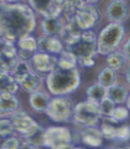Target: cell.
<instances>
[{
	"instance_id": "obj_5",
	"label": "cell",
	"mask_w": 130,
	"mask_h": 149,
	"mask_svg": "<svg viewBox=\"0 0 130 149\" xmlns=\"http://www.w3.org/2000/svg\"><path fill=\"white\" fill-rule=\"evenodd\" d=\"M73 102L67 97H57L51 100L45 112L52 121L57 123L66 122L74 112Z\"/></svg>"
},
{
	"instance_id": "obj_7",
	"label": "cell",
	"mask_w": 130,
	"mask_h": 149,
	"mask_svg": "<svg viewBox=\"0 0 130 149\" xmlns=\"http://www.w3.org/2000/svg\"><path fill=\"white\" fill-rule=\"evenodd\" d=\"M72 142L71 132L65 127H51L44 131V146L50 148H67Z\"/></svg>"
},
{
	"instance_id": "obj_9",
	"label": "cell",
	"mask_w": 130,
	"mask_h": 149,
	"mask_svg": "<svg viewBox=\"0 0 130 149\" xmlns=\"http://www.w3.org/2000/svg\"><path fill=\"white\" fill-rule=\"evenodd\" d=\"M18 62L17 49L12 42L6 41L5 48L0 54V72H8L10 71H13Z\"/></svg>"
},
{
	"instance_id": "obj_18",
	"label": "cell",
	"mask_w": 130,
	"mask_h": 149,
	"mask_svg": "<svg viewBox=\"0 0 130 149\" xmlns=\"http://www.w3.org/2000/svg\"><path fill=\"white\" fill-rule=\"evenodd\" d=\"M63 27V24L58 17H46L42 23L43 31L47 36L59 35Z\"/></svg>"
},
{
	"instance_id": "obj_26",
	"label": "cell",
	"mask_w": 130,
	"mask_h": 149,
	"mask_svg": "<svg viewBox=\"0 0 130 149\" xmlns=\"http://www.w3.org/2000/svg\"><path fill=\"white\" fill-rule=\"evenodd\" d=\"M115 81H116L115 70L110 67L104 69L98 76V83L103 86H105V88H109L110 86L114 85Z\"/></svg>"
},
{
	"instance_id": "obj_4",
	"label": "cell",
	"mask_w": 130,
	"mask_h": 149,
	"mask_svg": "<svg viewBox=\"0 0 130 149\" xmlns=\"http://www.w3.org/2000/svg\"><path fill=\"white\" fill-rule=\"evenodd\" d=\"M124 27L119 23H111L100 33L96 40V51L102 55H108L114 51L124 36Z\"/></svg>"
},
{
	"instance_id": "obj_13",
	"label": "cell",
	"mask_w": 130,
	"mask_h": 149,
	"mask_svg": "<svg viewBox=\"0 0 130 149\" xmlns=\"http://www.w3.org/2000/svg\"><path fill=\"white\" fill-rule=\"evenodd\" d=\"M12 123L14 130L21 133L22 135L26 134L37 124L33 120V118L24 110H19L14 112V114L13 115Z\"/></svg>"
},
{
	"instance_id": "obj_22",
	"label": "cell",
	"mask_w": 130,
	"mask_h": 149,
	"mask_svg": "<svg viewBox=\"0 0 130 149\" xmlns=\"http://www.w3.org/2000/svg\"><path fill=\"white\" fill-rule=\"evenodd\" d=\"M19 85L13 77H11L6 72H0V93H12L18 91Z\"/></svg>"
},
{
	"instance_id": "obj_12",
	"label": "cell",
	"mask_w": 130,
	"mask_h": 149,
	"mask_svg": "<svg viewBox=\"0 0 130 149\" xmlns=\"http://www.w3.org/2000/svg\"><path fill=\"white\" fill-rule=\"evenodd\" d=\"M17 55L22 61L31 60L37 49V43L35 38L26 36L18 41Z\"/></svg>"
},
{
	"instance_id": "obj_35",
	"label": "cell",
	"mask_w": 130,
	"mask_h": 149,
	"mask_svg": "<svg viewBox=\"0 0 130 149\" xmlns=\"http://www.w3.org/2000/svg\"><path fill=\"white\" fill-rule=\"evenodd\" d=\"M20 146V144L17 139L8 138V139H5L2 148L3 149H16V148H19Z\"/></svg>"
},
{
	"instance_id": "obj_8",
	"label": "cell",
	"mask_w": 130,
	"mask_h": 149,
	"mask_svg": "<svg viewBox=\"0 0 130 149\" xmlns=\"http://www.w3.org/2000/svg\"><path fill=\"white\" fill-rule=\"evenodd\" d=\"M74 18L77 25L84 30L92 27L100 18V13L95 6L88 3L83 4L75 13Z\"/></svg>"
},
{
	"instance_id": "obj_11",
	"label": "cell",
	"mask_w": 130,
	"mask_h": 149,
	"mask_svg": "<svg viewBox=\"0 0 130 149\" xmlns=\"http://www.w3.org/2000/svg\"><path fill=\"white\" fill-rule=\"evenodd\" d=\"M30 6L37 13L46 17H58L61 10L55 0H28Z\"/></svg>"
},
{
	"instance_id": "obj_17",
	"label": "cell",
	"mask_w": 130,
	"mask_h": 149,
	"mask_svg": "<svg viewBox=\"0 0 130 149\" xmlns=\"http://www.w3.org/2000/svg\"><path fill=\"white\" fill-rule=\"evenodd\" d=\"M82 140L87 146L94 147L99 146L103 142V134L93 126H88V128L82 132Z\"/></svg>"
},
{
	"instance_id": "obj_24",
	"label": "cell",
	"mask_w": 130,
	"mask_h": 149,
	"mask_svg": "<svg viewBox=\"0 0 130 149\" xmlns=\"http://www.w3.org/2000/svg\"><path fill=\"white\" fill-rule=\"evenodd\" d=\"M106 94H107V88H105L99 83L93 85L87 91V96L89 101L96 102L97 104L106 96Z\"/></svg>"
},
{
	"instance_id": "obj_1",
	"label": "cell",
	"mask_w": 130,
	"mask_h": 149,
	"mask_svg": "<svg viewBox=\"0 0 130 149\" xmlns=\"http://www.w3.org/2000/svg\"><path fill=\"white\" fill-rule=\"evenodd\" d=\"M36 26L32 9L20 4L0 6V36L5 41L15 42L27 36Z\"/></svg>"
},
{
	"instance_id": "obj_28",
	"label": "cell",
	"mask_w": 130,
	"mask_h": 149,
	"mask_svg": "<svg viewBox=\"0 0 130 149\" xmlns=\"http://www.w3.org/2000/svg\"><path fill=\"white\" fill-rule=\"evenodd\" d=\"M77 59L69 51H61V56L58 60V65L63 68H74L76 66Z\"/></svg>"
},
{
	"instance_id": "obj_41",
	"label": "cell",
	"mask_w": 130,
	"mask_h": 149,
	"mask_svg": "<svg viewBox=\"0 0 130 149\" xmlns=\"http://www.w3.org/2000/svg\"><path fill=\"white\" fill-rule=\"evenodd\" d=\"M86 1L89 4H92V3H95V2H97L98 0H86Z\"/></svg>"
},
{
	"instance_id": "obj_38",
	"label": "cell",
	"mask_w": 130,
	"mask_h": 149,
	"mask_svg": "<svg viewBox=\"0 0 130 149\" xmlns=\"http://www.w3.org/2000/svg\"><path fill=\"white\" fill-rule=\"evenodd\" d=\"M4 141H5V138L2 137V136H0V148H2V146H3Z\"/></svg>"
},
{
	"instance_id": "obj_30",
	"label": "cell",
	"mask_w": 130,
	"mask_h": 149,
	"mask_svg": "<svg viewBox=\"0 0 130 149\" xmlns=\"http://www.w3.org/2000/svg\"><path fill=\"white\" fill-rule=\"evenodd\" d=\"M98 106L101 115H105L106 116H111L115 109V103L108 96H105L98 103Z\"/></svg>"
},
{
	"instance_id": "obj_25",
	"label": "cell",
	"mask_w": 130,
	"mask_h": 149,
	"mask_svg": "<svg viewBox=\"0 0 130 149\" xmlns=\"http://www.w3.org/2000/svg\"><path fill=\"white\" fill-rule=\"evenodd\" d=\"M106 96H108L114 103H121L126 99V91L123 86L114 84L107 88Z\"/></svg>"
},
{
	"instance_id": "obj_36",
	"label": "cell",
	"mask_w": 130,
	"mask_h": 149,
	"mask_svg": "<svg viewBox=\"0 0 130 149\" xmlns=\"http://www.w3.org/2000/svg\"><path fill=\"white\" fill-rule=\"evenodd\" d=\"M124 55L130 59V38H129V40L127 41V42L125 45V48H124Z\"/></svg>"
},
{
	"instance_id": "obj_39",
	"label": "cell",
	"mask_w": 130,
	"mask_h": 149,
	"mask_svg": "<svg viewBox=\"0 0 130 149\" xmlns=\"http://www.w3.org/2000/svg\"><path fill=\"white\" fill-rule=\"evenodd\" d=\"M126 79H127V81H128L129 84H130V70L128 71V72H127V74H126Z\"/></svg>"
},
{
	"instance_id": "obj_33",
	"label": "cell",
	"mask_w": 130,
	"mask_h": 149,
	"mask_svg": "<svg viewBox=\"0 0 130 149\" xmlns=\"http://www.w3.org/2000/svg\"><path fill=\"white\" fill-rule=\"evenodd\" d=\"M129 139H130V127L129 126H122V127L117 128L114 139H118L120 141H126Z\"/></svg>"
},
{
	"instance_id": "obj_21",
	"label": "cell",
	"mask_w": 130,
	"mask_h": 149,
	"mask_svg": "<svg viewBox=\"0 0 130 149\" xmlns=\"http://www.w3.org/2000/svg\"><path fill=\"white\" fill-rule=\"evenodd\" d=\"M18 83L21 85V86L27 92L32 93L38 89L41 84V79L38 75L29 72L26 75H24L18 81Z\"/></svg>"
},
{
	"instance_id": "obj_40",
	"label": "cell",
	"mask_w": 130,
	"mask_h": 149,
	"mask_svg": "<svg viewBox=\"0 0 130 149\" xmlns=\"http://www.w3.org/2000/svg\"><path fill=\"white\" fill-rule=\"evenodd\" d=\"M126 104H127V107H128V109H130V95H129V96H128V98H127Z\"/></svg>"
},
{
	"instance_id": "obj_2",
	"label": "cell",
	"mask_w": 130,
	"mask_h": 149,
	"mask_svg": "<svg viewBox=\"0 0 130 149\" xmlns=\"http://www.w3.org/2000/svg\"><path fill=\"white\" fill-rule=\"evenodd\" d=\"M80 74L75 67L63 68L57 65L47 77V87L51 94L63 95L72 93L80 85Z\"/></svg>"
},
{
	"instance_id": "obj_37",
	"label": "cell",
	"mask_w": 130,
	"mask_h": 149,
	"mask_svg": "<svg viewBox=\"0 0 130 149\" xmlns=\"http://www.w3.org/2000/svg\"><path fill=\"white\" fill-rule=\"evenodd\" d=\"M5 45H6V41L3 38H0V54L2 53V51L5 48Z\"/></svg>"
},
{
	"instance_id": "obj_32",
	"label": "cell",
	"mask_w": 130,
	"mask_h": 149,
	"mask_svg": "<svg viewBox=\"0 0 130 149\" xmlns=\"http://www.w3.org/2000/svg\"><path fill=\"white\" fill-rule=\"evenodd\" d=\"M14 131L13 123L8 119H0V136L6 138Z\"/></svg>"
},
{
	"instance_id": "obj_16",
	"label": "cell",
	"mask_w": 130,
	"mask_h": 149,
	"mask_svg": "<svg viewBox=\"0 0 130 149\" xmlns=\"http://www.w3.org/2000/svg\"><path fill=\"white\" fill-rule=\"evenodd\" d=\"M26 142L28 143L32 148L40 147L44 146V130L36 124L26 134L23 135Z\"/></svg>"
},
{
	"instance_id": "obj_20",
	"label": "cell",
	"mask_w": 130,
	"mask_h": 149,
	"mask_svg": "<svg viewBox=\"0 0 130 149\" xmlns=\"http://www.w3.org/2000/svg\"><path fill=\"white\" fill-rule=\"evenodd\" d=\"M19 106V101L12 93H1L0 95V112H13Z\"/></svg>"
},
{
	"instance_id": "obj_42",
	"label": "cell",
	"mask_w": 130,
	"mask_h": 149,
	"mask_svg": "<svg viewBox=\"0 0 130 149\" xmlns=\"http://www.w3.org/2000/svg\"><path fill=\"white\" fill-rule=\"evenodd\" d=\"M7 2H10V3H13V2H16V1H19V0H6Z\"/></svg>"
},
{
	"instance_id": "obj_29",
	"label": "cell",
	"mask_w": 130,
	"mask_h": 149,
	"mask_svg": "<svg viewBox=\"0 0 130 149\" xmlns=\"http://www.w3.org/2000/svg\"><path fill=\"white\" fill-rule=\"evenodd\" d=\"M107 63L110 68L113 70H118L125 63V55L118 52H111L110 54H108Z\"/></svg>"
},
{
	"instance_id": "obj_10",
	"label": "cell",
	"mask_w": 130,
	"mask_h": 149,
	"mask_svg": "<svg viewBox=\"0 0 130 149\" xmlns=\"http://www.w3.org/2000/svg\"><path fill=\"white\" fill-rule=\"evenodd\" d=\"M31 60L32 66L39 72H50L58 65V59L55 56L44 52L35 54Z\"/></svg>"
},
{
	"instance_id": "obj_15",
	"label": "cell",
	"mask_w": 130,
	"mask_h": 149,
	"mask_svg": "<svg viewBox=\"0 0 130 149\" xmlns=\"http://www.w3.org/2000/svg\"><path fill=\"white\" fill-rule=\"evenodd\" d=\"M37 49L44 53H53L58 54L61 53L63 51V45L56 38H53L52 36H44L38 39L37 42Z\"/></svg>"
},
{
	"instance_id": "obj_34",
	"label": "cell",
	"mask_w": 130,
	"mask_h": 149,
	"mask_svg": "<svg viewBox=\"0 0 130 149\" xmlns=\"http://www.w3.org/2000/svg\"><path fill=\"white\" fill-rule=\"evenodd\" d=\"M112 117H113L116 121H123L125 119L127 118L128 116V111L127 109H126L125 108H122V107H118V108H115L112 116Z\"/></svg>"
},
{
	"instance_id": "obj_19",
	"label": "cell",
	"mask_w": 130,
	"mask_h": 149,
	"mask_svg": "<svg viewBox=\"0 0 130 149\" xmlns=\"http://www.w3.org/2000/svg\"><path fill=\"white\" fill-rule=\"evenodd\" d=\"M56 5L67 17L71 19L76 13V11L84 4L83 0H55Z\"/></svg>"
},
{
	"instance_id": "obj_27",
	"label": "cell",
	"mask_w": 130,
	"mask_h": 149,
	"mask_svg": "<svg viewBox=\"0 0 130 149\" xmlns=\"http://www.w3.org/2000/svg\"><path fill=\"white\" fill-rule=\"evenodd\" d=\"M109 118H105V121L102 125V134L103 137L106 139H113L116 134V130L118 127H116V125L118 124V121L112 116H108Z\"/></svg>"
},
{
	"instance_id": "obj_14",
	"label": "cell",
	"mask_w": 130,
	"mask_h": 149,
	"mask_svg": "<svg viewBox=\"0 0 130 149\" xmlns=\"http://www.w3.org/2000/svg\"><path fill=\"white\" fill-rule=\"evenodd\" d=\"M127 6L122 0H113L109 4L107 8V16L112 22H122L127 18Z\"/></svg>"
},
{
	"instance_id": "obj_6",
	"label": "cell",
	"mask_w": 130,
	"mask_h": 149,
	"mask_svg": "<svg viewBox=\"0 0 130 149\" xmlns=\"http://www.w3.org/2000/svg\"><path fill=\"white\" fill-rule=\"evenodd\" d=\"M74 117L75 121L84 126H94L101 116L97 103L87 101L77 104L74 108Z\"/></svg>"
},
{
	"instance_id": "obj_3",
	"label": "cell",
	"mask_w": 130,
	"mask_h": 149,
	"mask_svg": "<svg viewBox=\"0 0 130 149\" xmlns=\"http://www.w3.org/2000/svg\"><path fill=\"white\" fill-rule=\"evenodd\" d=\"M67 50L76 57L81 65L91 66L94 65L93 56L96 51V37L93 32H82L67 42Z\"/></svg>"
},
{
	"instance_id": "obj_31",
	"label": "cell",
	"mask_w": 130,
	"mask_h": 149,
	"mask_svg": "<svg viewBox=\"0 0 130 149\" xmlns=\"http://www.w3.org/2000/svg\"><path fill=\"white\" fill-rule=\"evenodd\" d=\"M30 72L28 65L26 63V61H19L16 66L14 67L13 72V78L18 82L24 75H26L27 72Z\"/></svg>"
},
{
	"instance_id": "obj_23",
	"label": "cell",
	"mask_w": 130,
	"mask_h": 149,
	"mask_svg": "<svg viewBox=\"0 0 130 149\" xmlns=\"http://www.w3.org/2000/svg\"><path fill=\"white\" fill-rule=\"evenodd\" d=\"M49 102H50L49 97L45 94L39 92L37 90L32 92L29 98V102L31 107L38 112L45 111Z\"/></svg>"
}]
</instances>
